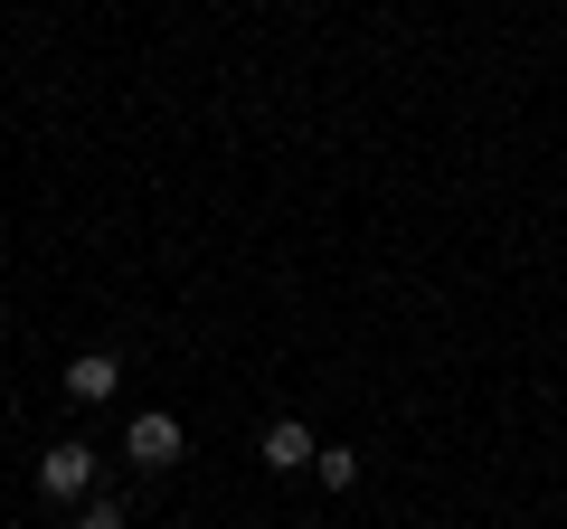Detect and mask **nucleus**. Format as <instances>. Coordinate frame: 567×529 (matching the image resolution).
Listing matches in <instances>:
<instances>
[{"instance_id": "nucleus-1", "label": "nucleus", "mask_w": 567, "mask_h": 529, "mask_svg": "<svg viewBox=\"0 0 567 529\" xmlns=\"http://www.w3.org/2000/svg\"><path fill=\"white\" fill-rule=\"evenodd\" d=\"M181 445H189V435H181V416H162V407H142L133 426H123V454H133V464H152V473H162V464H181Z\"/></svg>"}, {"instance_id": "nucleus-4", "label": "nucleus", "mask_w": 567, "mask_h": 529, "mask_svg": "<svg viewBox=\"0 0 567 529\" xmlns=\"http://www.w3.org/2000/svg\"><path fill=\"white\" fill-rule=\"evenodd\" d=\"M312 454H322V445H312L303 416H275V426H265V464H275V473H312Z\"/></svg>"}, {"instance_id": "nucleus-3", "label": "nucleus", "mask_w": 567, "mask_h": 529, "mask_svg": "<svg viewBox=\"0 0 567 529\" xmlns=\"http://www.w3.org/2000/svg\"><path fill=\"white\" fill-rule=\"evenodd\" d=\"M58 387H66V397H76V407H104V397H114V387H123V360H114V350H76Z\"/></svg>"}, {"instance_id": "nucleus-5", "label": "nucleus", "mask_w": 567, "mask_h": 529, "mask_svg": "<svg viewBox=\"0 0 567 529\" xmlns=\"http://www.w3.org/2000/svg\"><path fill=\"white\" fill-rule=\"evenodd\" d=\"M312 473H322V491H350V483H360V454H350V445H322V454H312Z\"/></svg>"}, {"instance_id": "nucleus-6", "label": "nucleus", "mask_w": 567, "mask_h": 529, "mask_svg": "<svg viewBox=\"0 0 567 529\" xmlns=\"http://www.w3.org/2000/svg\"><path fill=\"white\" fill-rule=\"evenodd\" d=\"M76 529H123V501H85V510H76Z\"/></svg>"}, {"instance_id": "nucleus-2", "label": "nucleus", "mask_w": 567, "mask_h": 529, "mask_svg": "<svg viewBox=\"0 0 567 529\" xmlns=\"http://www.w3.org/2000/svg\"><path fill=\"white\" fill-rule=\"evenodd\" d=\"M39 491L48 501H85V491H95V454L85 445H48L39 454Z\"/></svg>"}]
</instances>
